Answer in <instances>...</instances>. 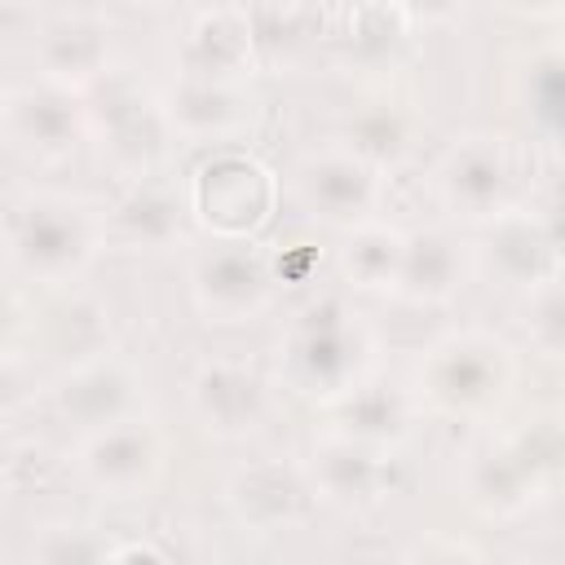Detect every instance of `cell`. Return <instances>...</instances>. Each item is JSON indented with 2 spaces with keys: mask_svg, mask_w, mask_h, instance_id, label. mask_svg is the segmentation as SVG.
Returning <instances> with one entry per match:
<instances>
[{
  "mask_svg": "<svg viewBox=\"0 0 565 565\" xmlns=\"http://www.w3.org/2000/svg\"><path fill=\"white\" fill-rule=\"evenodd\" d=\"M110 243L106 207L75 190L31 185L9 199L4 260L22 282L75 287Z\"/></svg>",
  "mask_w": 565,
  "mask_h": 565,
  "instance_id": "cell-1",
  "label": "cell"
},
{
  "mask_svg": "<svg viewBox=\"0 0 565 565\" xmlns=\"http://www.w3.org/2000/svg\"><path fill=\"white\" fill-rule=\"evenodd\" d=\"M380 366V331L344 296H318L291 313L278 340L274 375L287 393L331 406Z\"/></svg>",
  "mask_w": 565,
  "mask_h": 565,
  "instance_id": "cell-2",
  "label": "cell"
},
{
  "mask_svg": "<svg viewBox=\"0 0 565 565\" xmlns=\"http://www.w3.org/2000/svg\"><path fill=\"white\" fill-rule=\"evenodd\" d=\"M521 353L490 327H450L428 340L411 366L424 411L459 424H490L516 393Z\"/></svg>",
  "mask_w": 565,
  "mask_h": 565,
  "instance_id": "cell-3",
  "label": "cell"
},
{
  "mask_svg": "<svg viewBox=\"0 0 565 565\" xmlns=\"http://www.w3.org/2000/svg\"><path fill=\"white\" fill-rule=\"evenodd\" d=\"M561 472H565V424L539 415L525 428L481 437L463 455L459 490L468 508H477L486 521H512L530 512Z\"/></svg>",
  "mask_w": 565,
  "mask_h": 565,
  "instance_id": "cell-4",
  "label": "cell"
},
{
  "mask_svg": "<svg viewBox=\"0 0 565 565\" xmlns=\"http://www.w3.org/2000/svg\"><path fill=\"white\" fill-rule=\"evenodd\" d=\"M185 203L207 238H256L278 212V172L243 146H212L185 177Z\"/></svg>",
  "mask_w": 565,
  "mask_h": 565,
  "instance_id": "cell-5",
  "label": "cell"
},
{
  "mask_svg": "<svg viewBox=\"0 0 565 565\" xmlns=\"http://www.w3.org/2000/svg\"><path fill=\"white\" fill-rule=\"evenodd\" d=\"M185 287L207 327H247L274 309L282 269L256 238H212L190 256Z\"/></svg>",
  "mask_w": 565,
  "mask_h": 565,
  "instance_id": "cell-6",
  "label": "cell"
},
{
  "mask_svg": "<svg viewBox=\"0 0 565 565\" xmlns=\"http://www.w3.org/2000/svg\"><path fill=\"white\" fill-rule=\"evenodd\" d=\"M521 181H525V168H521L516 146L494 132H463L433 163L437 203L472 230L508 212L512 203H525Z\"/></svg>",
  "mask_w": 565,
  "mask_h": 565,
  "instance_id": "cell-7",
  "label": "cell"
},
{
  "mask_svg": "<svg viewBox=\"0 0 565 565\" xmlns=\"http://www.w3.org/2000/svg\"><path fill=\"white\" fill-rule=\"evenodd\" d=\"M0 128H4V146L18 159L35 168H57L79 154V146L93 132V119H88L84 93L31 75L4 88Z\"/></svg>",
  "mask_w": 565,
  "mask_h": 565,
  "instance_id": "cell-8",
  "label": "cell"
},
{
  "mask_svg": "<svg viewBox=\"0 0 565 565\" xmlns=\"http://www.w3.org/2000/svg\"><path fill=\"white\" fill-rule=\"evenodd\" d=\"M384 181L388 177L380 168H371L358 150H349L344 141H327V146H313L296 159L291 199L313 225L344 234V230L380 216Z\"/></svg>",
  "mask_w": 565,
  "mask_h": 565,
  "instance_id": "cell-9",
  "label": "cell"
},
{
  "mask_svg": "<svg viewBox=\"0 0 565 565\" xmlns=\"http://www.w3.org/2000/svg\"><path fill=\"white\" fill-rule=\"evenodd\" d=\"M168 463V433L141 411L93 433H79L71 450V472L102 499L146 494Z\"/></svg>",
  "mask_w": 565,
  "mask_h": 565,
  "instance_id": "cell-10",
  "label": "cell"
},
{
  "mask_svg": "<svg viewBox=\"0 0 565 565\" xmlns=\"http://www.w3.org/2000/svg\"><path fill=\"white\" fill-rule=\"evenodd\" d=\"M44 393H49V411L75 433H93L102 424L141 415L150 397L141 366L119 349H97L75 362H62L57 375L44 384Z\"/></svg>",
  "mask_w": 565,
  "mask_h": 565,
  "instance_id": "cell-11",
  "label": "cell"
},
{
  "mask_svg": "<svg viewBox=\"0 0 565 565\" xmlns=\"http://www.w3.org/2000/svg\"><path fill=\"white\" fill-rule=\"evenodd\" d=\"M88 119H93L88 141L97 146L102 163L110 172H119L124 181L159 172L168 146L177 141L163 93L141 88V84H110L106 79V97H102V106H88Z\"/></svg>",
  "mask_w": 565,
  "mask_h": 565,
  "instance_id": "cell-12",
  "label": "cell"
},
{
  "mask_svg": "<svg viewBox=\"0 0 565 565\" xmlns=\"http://www.w3.org/2000/svg\"><path fill=\"white\" fill-rule=\"evenodd\" d=\"M194 424L216 441H247L274 415V380L234 353L199 358L185 384Z\"/></svg>",
  "mask_w": 565,
  "mask_h": 565,
  "instance_id": "cell-13",
  "label": "cell"
},
{
  "mask_svg": "<svg viewBox=\"0 0 565 565\" xmlns=\"http://www.w3.org/2000/svg\"><path fill=\"white\" fill-rule=\"evenodd\" d=\"M225 508L247 534L274 539L287 530H305L313 512L322 508V499L313 490L305 459L260 455V459L238 463L225 477Z\"/></svg>",
  "mask_w": 565,
  "mask_h": 565,
  "instance_id": "cell-14",
  "label": "cell"
},
{
  "mask_svg": "<svg viewBox=\"0 0 565 565\" xmlns=\"http://www.w3.org/2000/svg\"><path fill=\"white\" fill-rule=\"evenodd\" d=\"M305 468L313 477L318 499L327 508H340V512H371L402 481L397 450H384V446L344 437L335 428H322L313 437V446L305 455Z\"/></svg>",
  "mask_w": 565,
  "mask_h": 565,
  "instance_id": "cell-15",
  "label": "cell"
},
{
  "mask_svg": "<svg viewBox=\"0 0 565 565\" xmlns=\"http://www.w3.org/2000/svg\"><path fill=\"white\" fill-rule=\"evenodd\" d=\"M472 256H477V269L486 278H494L499 287L521 291V296L565 269L539 212H534V203H512L508 212L477 225Z\"/></svg>",
  "mask_w": 565,
  "mask_h": 565,
  "instance_id": "cell-16",
  "label": "cell"
},
{
  "mask_svg": "<svg viewBox=\"0 0 565 565\" xmlns=\"http://www.w3.org/2000/svg\"><path fill=\"white\" fill-rule=\"evenodd\" d=\"M163 106L177 141H194V146H234L256 128V115H260L247 84L181 75V71L163 88Z\"/></svg>",
  "mask_w": 565,
  "mask_h": 565,
  "instance_id": "cell-17",
  "label": "cell"
},
{
  "mask_svg": "<svg viewBox=\"0 0 565 565\" xmlns=\"http://www.w3.org/2000/svg\"><path fill=\"white\" fill-rule=\"evenodd\" d=\"M31 66L40 79H53L62 88L88 93L110 79L115 66V35L93 13H57L35 31Z\"/></svg>",
  "mask_w": 565,
  "mask_h": 565,
  "instance_id": "cell-18",
  "label": "cell"
},
{
  "mask_svg": "<svg viewBox=\"0 0 565 565\" xmlns=\"http://www.w3.org/2000/svg\"><path fill=\"white\" fill-rule=\"evenodd\" d=\"M110 221V243L132 247V252H172L185 243L194 216L185 203V185L177 190L159 172L128 177L115 203L106 207Z\"/></svg>",
  "mask_w": 565,
  "mask_h": 565,
  "instance_id": "cell-19",
  "label": "cell"
},
{
  "mask_svg": "<svg viewBox=\"0 0 565 565\" xmlns=\"http://www.w3.org/2000/svg\"><path fill=\"white\" fill-rule=\"evenodd\" d=\"M260 31L243 4H212L190 18L181 49H177V71L181 75H207V79H238L260 66Z\"/></svg>",
  "mask_w": 565,
  "mask_h": 565,
  "instance_id": "cell-20",
  "label": "cell"
},
{
  "mask_svg": "<svg viewBox=\"0 0 565 565\" xmlns=\"http://www.w3.org/2000/svg\"><path fill=\"white\" fill-rule=\"evenodd\" d=\"M472 269H477L472 243H463L455 230H441V225L411 230L393 300L415 305V309H441L468 287Z\"/></svg>",
  "mask_w": 565,
  "mask_h": 565,
  "instance_id": "cell-21",
  "label": "cell"
},
{
  "mask_svg": "<svg viewBox=\"0 0 565 565\" xmlns=\"http://www.w3.org/2000/svg\"><path fill=\"white\" fill-rule=\"evenodd\" d=\"M322 411H327L322 428H335L344 437H358V441H371L384 450H402V441L415 433V424L424 415V402L415 397L411 384H393V380L371 375Z\"/></svg>",
  "mask_w": 565,
  "mask_h": 565,
  "instance_id": "cell-22",
  "label": "cell"
},
{
  "mask_svg": "<svg viewBox=\"0 0 565 565\" xmlns=\"http://www.w3.org/2000/svg\"><path fill=\"white\" fill-rule=\"evenodd\" d=\"M406 234L402 225L371 216L353 230L340 234L335 247V274L344 287L353 291H371V296H393L397 274H402V256H406Z\"/></svg>",
  "mask_w": 565,
  "mask_h": 565,
  "instance_id": "cell-23",
  "label": "cell"
},
{
  "mask_svg": "<svg viewBox=\"0 0 565 565\" xmlns=\"http://www.w3.org/2000/svg\"><path fill=\"white\" fill-rule=\"evenodd\" d=\"M340 141L349 150H358L371 168H380L388 177V172H397L415 154V146H419V119H415V110H406L397 102H371V106H362L358 115L344 119Z\"/></svg>",
  "mask_w": 565,
  "mask_h": 565,
  "instance_id": "cell-24",
  "label": "cell"
},
{
  "mask_svg": "<svg viewBox=\"0 0 565 565\" xmlns=\"http://www.w3.org/2000/svg\"><path fill=\"white\" fill-rule=\"evenodd\" d=\"M516 93H521V115L530 132L552 146H565V49L561 44H547L525 57Z\"/></svg>",
  "mask_w": 565,
  "mask_h": 565,
  "instance_id": "cell-25",
  "label": "cell"
},
{
  "mask_svg": "<svg viewBox=\"0 0 565 565\" xmlns=\"http://www.w3.org/2000/svg\"><path fill=\"white\" fill-rule=\"evenodd\" d=\"M411 9L402 0H362L353 13H349V26L340 35L344 44V57L362 62V66H380V62H393L397 49L411 40Z\"/></svg>",
  "mask_w": 565,
  "mask_h": 565,
  "instance_id": "cell-26",
  "label": "cell"
},
{
  "mask_svg": "<svg viewBox=\"0 0 565 565\" xmlns=\"http://www.w3.org/2000/svg\"><path fill=\"white\" fill-rule=\"evenodd\" d=\"M521 331L534 353L565 362V269L521 296Z\"/></svg>",
  "mask_w": 565,
  "mask_h": 565,
  "instance_id": "cell-27",
  "label": "cell"
},
{
  "mask_svg": "<svg viewBox=\"0 0 565 565\" xmlns=\"http://www.w3.org/2000/svg\"><path fill=\"white\" fill-rule=\"evenodd\" d=\"M110 309L97 305L93 296L71 291V300L53 313V349L62 353V362H75L84 353L110 349Z\"/></svg>",
  "mask_w": 565,
  "mask_h": 565,
  "instance_id": "cell-28",
  "label": "cell"
},
{
  "mask_svg": "<svg viewBox=\"0 0 565 565\" xmlns=\"http://www.w3.org/2000/svg\"><path fill=\"white\" fill-rule=\"evenodd\" d=\"M106 539L93 534V525H75V521H57L44 525L40 539L31 543V561L40 565H84V561H106Z\"/></svg>",
  "mask_w": 565,
  "mask_h": 565,
  "instance_id": "cell-29",
  "label": "cell"
},
{
  "mask_svg": "<svg viewBox=\"0 0 565 565\" xmlns=\"http://www.w3.org/2000/svg\"><path fill=\"white\" fill-rule=\"evenodd\" d=\"M530 203H534V212H539V221H543V230H547V238H552V247H556V256L565 265V181H552Z\"/></svg>",
  "mask_w": 565,
  "mask_h": 565,
  "instance_id": "cell-30",
  "label": "cell"
},
{
  "mask_svg": "<svg viewBox=\"0 0 565 565\" xmlns=\"http://www.w3.org/2000/svg\"><path fill=\"white\" fill-rule=\"evenodd\" d=\"M402 4L411 9L415 22H450V18H459V9L468 0H402Z\"/></svg>",
  "mask_w": 565,
  "mask_h": 565,
  "instance_id": "cell-31",
  "label": "cell"
},
{
  "mask_svg": "<svg viewBox=\"0 0 565 565\" xmlns=\"http://www.w3.org/2000/svg\"><path fill=\"white\" fill-rule=\"evenodd\" d=\"M503 9H512V13H534V18H552V13H561L565 18V0H499Z\"/></svg>",
  "mask_w": 565,
  "mask_h": 565,
  "instance_id": "cell-32",
  "label": "cell"
},
{
  "mask_svg": "<svg viewBox=\"0 0 565 565\" xmlns=\"http://www.w3.org/2000/svg\"><path fill=\"white\" fill-rule=\"evenodd\" d=\"M406 556H424V561H428V556H481V552H477V547H463V543H433V547L419 543V547H411Z\"/></svg>",
  "mask_w": 565,
  "mask_h": 565,
  "instance_id": "cell-33",
  "label": "cell"
},
{
  "mask_svg": "<svg viewBox=\"0 0 565 565\" xmlns=\"http://www.w3.org/2000/svg\"><path fill=\"white\" fill-rule=\"evenodd\" d=\"M128 4H141V9H163V4H177V0H128Z\"/></svg>",
  "mask_w": 565,
  "mask_h": 565,
  "instance_id": "cell-34",
  "label": "cell"
},
{
  "mask_svg": "<svg viewBox=\"0 0 565 565\" xmlns=\"http://www.w3.org/2000/svg\"><path fill=\"white\" fill-rule=\"evenodd\" d=\"M561 49H565V35H561Z\"/></svg>",
  "mask_w": 565,
  "mask_h": 565,
  "instance_id": "cell-35",
  "label": "cell"
}]
</instances>
